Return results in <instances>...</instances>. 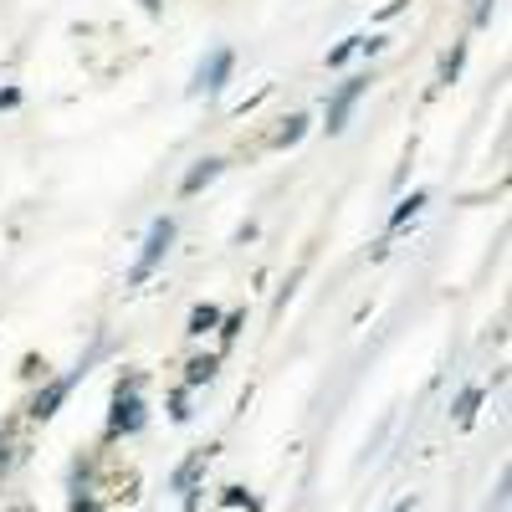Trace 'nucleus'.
Instances as JSON below:
<instances>
[{"label": "nucleus", "instance_id": "f257e3e1", "mask_svg": "<svg viewBox=\"0 0 512 512\" xmlns=\"http://www.w3.org/2000/svg\"><path fill=\"white\" fill-rule=\"evenodd\" d=\"M144 374L134 369V374H118V384H113V405H108V441H118V436H134V431H144Z\"/></svg>", "mask_w": 512, "mask_h": 512}, {"label": "nucleus", "instance_id": "1a4fd4ad", "mask_svg": "<svg viewBox=\"0 0 512 512\" xmlns=\"http://www.w3.org/2000/svg\"><path fill=\"white\" fill-rule=\"evenodd\" d=\"M16 461H21V420H6V431H0V477H6Z\"/></svg>", "mask_w": 512, "mask_h": 512}, {"label": "nucleus", "instance_id": "0eeeda50", "mask_svg": "<svg viewBox=\"0 0 512 512\" xmlns=\"http://www.w3.org/2000/svg\"><path fill=\"white\" fill-rule=\"evenodd\" d=\"M221 169H226V159H200V164L190 169V175L180 180V195H200V190H205L210 180L221 175Z\"/></svg>", "mask_w": 512, "mask_h": 512}, {"label": "nucleus", "instance_id": "2eb2a0df", "mask_svg": "<svg viewBox=\"0 0 512 512\" xmlns=\"http://www.w3.org/2000/svg\"><path fill=\"white\" fill-rule=\"evenodd\" d=\"M359 41H364V36H344L338 47H328V67H344L349 57H359Z\"/></svg>", "mask_w": 512, "mask_h": 512}, {"label": "nucleus", "instance_id": "a211bd4d", "mask_svg": "<svg viewBox=\"0 0 512 512\" xmlns=\"http://www.w3.org/2000/svg\"><path fill=\"white\" fill-rule=\"evenodd\" d=\"M67 512H103V502H98V497H93L88 487H77V492H72V507H67Z\"/></svg>", "mask_w": 512, "mask_h": 512}, {"label": "nucleus", "instance_id": "423d86ee", "mask_svg": "<svg viewBox=\"0 0 512 512\" xmlns=\"http://www.w3.org/2000/svg\"><path fill=\"white\" fill-rule=\"evenodd\" d=\"M210 456H216V446H200V451H190V456L175 466V477H169V487H175L180 497H190V492H205L200 482H205V466H210Z\"/></svg>", "mask_w": 512, "mask_h": 512}, {"label": "nucleus", "instance_id": "aec40b11", "mask_svg": "<svg viewBox=\"0 0 512 512\" xmlns=\"http://www.w3.org/2000/svg\"><path fill=\"white\" fill-rule=\"evenodd\" d=\"M16 103H21V93H16V88H0V108H16Z\"/></svg>", "mask_w": 512, "mask_h": 512}, {"label": "nucleus", "instance_id": "ddd939ff", "mask_svg": "<svg viewBox=\"0 0 512 512\" xmlns=\"http://www.w3.org/2000/svg\"><path fill=\"white\" fill-rule=\"evenodd\" d=\"M477 405H482V384H466V390L456 395V405H451L456 425H472L477 420Z\"/></svg>", "mask_w": 512, "mask_h": 512}, {"label": "nucleus", "instance_id": "dca6fc26", "mask_svg": "<svg viewBox=\"0 0 512 512\" xmlns=\"http://www.w3.org/2000/svg\"><path fill=\"white\" fill-rule=\"evenodd\" d=\"M241 328H246V313H221V328H216V333H221V349L236 344V333H241Z\"/></svg>", "mask_w": 512, "mask_h": 512}, {"label": "nucleus", "instance_id": "39448f33", "mask_svg": "<svg viewBox=\"0 0 512 512\" xmlns=\"http://www.w3.org/2000/svg\"><path fill=\"white\" fill-rule=\"evenodd\" d=\"M231 67H236L231 47H216V52L200 62V72H195V82H190V93H221L226 77H231Z\"/></svg>", "mask_w": 512, "mask_h": 512}, {"label": "nucleus", "instance_id": "f3484780", "mask_svg": "<svg viewBox=\"0 0 512 512\" xmlns=\"http://www.w3.org/2000/svg\"><path fill=\"white\" fill-rule=\"evenodd\" d=\"M195 410H190V390H185V384H180V390L175 395H169V420H175V425H185Z\"/></svg>", "mask_w": 512, "mask_h": 512}, {"label": "nucleus", "instance_id": "7ed1b4c3", "mask_svg": "<svg viewBox=\"0 0 512 512\" xmlns=\"http://www.w3.org/2000/svg\"><path fill=\"white\" fill-rule=\"evenodd\" d=\"M82 374H88V364H77V369H72V374H62V379H47V384H41V390L31 395V405H26V420L47 425V420L62 410V400L72 395V384H77Z\"/></svg>", "mask_w": 512, "mask_h": 512}, {"label": "nucleus", "instance_id": "20e7f679", "mask_svg": "<svg viewBox=\"0 0 512 512\" xmlns=\"http://www.w3.org/2000/svg\"><path fill=\"white\" fill-rule=\"evenodd\" d=\"M369 93V77H349V82H338V93L328 98V134H344V123L354 113V103Z\"/></svg>", "mask_w": 512, "mask_h": 512}, {"label": "nucleus", "instance_id": "412c9836", "mask_svg": "<svg viewBox=\"0 0 512 512\" xmlns=\"http://www.w3.org/2000/svg\"><path fill=\"white\" fill-rule=\"evenodd\" d=\"M410 507H415V502H400V507H395V512H410Z\"/></svg>", "mask_w": 512, "mask_h": 512}, {"label": "nucleus", "instance_id": "4468645a", "mask_svg": "<svg viewBox=\"0 0 512 512\" xmlns=\"http://www.w3.org/2000/svg\"><path fill=\"white\" fill-rule=\"evenodd\" d=\"M461 62H466V41H456V47H451V52L441 57V77H436V82H441V88H446V82H456V72H461Z\"/></svg>", "mask_w": 512, "mask_h": 512}, {"label": "nucleus", "instance_id": "6e6552de", "mask_svg": "<svg viewBox=\"0 0 512 512\" xmlns=\"http://www.w3.org/2000/svg\"><path fill=\"white\" fill-rule=\"evenodd\" d=\"M221 374V354H200V359H190L185 364V390H200V384H210Z\"/></svg>", "mask_w": 512, "mask_h": 512}, {"label": "nucleus", "instance_id": "9d476101", "mask_svg": "<svg viewBox=\"0 0 512 512\" xmlns=\"http://www.w3.org/2000/svg\"><path fill=\"white\" fill-rule=\"evenodd\" d=\"M210 328H221V308H216V303H195V308H190L185 333H190V338H205Z\"/></svg>", "mask_w": 512, "mask_h": 512}, {"label": "nucleus", "instance_id": "f8f14e48", "mask_svg": "<svg viewBox=\"0 0 512 512\" xmlns=\"http://www.w3.org/2000/svg\"><path fill=\"white\" fill-rule=\"evenodd\" d=\"M308 123H313L308 113H292V118H287V123L277 128V134H272V149H292L297 139H303V134H308Z\"/></svg>", "mask_w": 512, "mask_h": 512}, {"label": "nucleus", "instance_id": "9b49d317", "mask_svg": "<svg viewBox=\"0 0 512 512\" xmlns=\"http://www.w3.org/2000/svg\"><path fill=\"white\" fill-rule=\"evenodd\" d=\"M425 200H431V195H425V190H410L395 210H390V231H400V226H410L415 216H420V210H425Z\"/></svg>", "mask_w": 512, "mask_h": 512}, {"label": "nucleus", "instance_id": "f03ea898", "mask_svg": "<svg viewBox=\"0 0 512 512\" xmlns=\"http://www.w3.org/2000/svg\"><path fill=\"white\" fill-rule=\"evenodd\" d=\"M169 246H175V216H159L154 226H149V236H144V251H139V262L128 267V287H144L149 277H154V267L169 256Z\"/></svg>", "mask_w": 512, "mask_h": 512}, {"label": "nucleus", "instance_id": "6ab92c4d", "mask_svg": "<svg viewBox=\"0 0 512 512\" xmlns=\"http://www.w3.org/2000/svg\"><path fill=\"white\" fill-rule=\"evenodd\" d=\"M226 507H246V512H256V497H246L241 487H226V497H221Z\"/></svg>", "mask_w": 512, "mask_h": 512}]
</instances>
